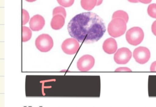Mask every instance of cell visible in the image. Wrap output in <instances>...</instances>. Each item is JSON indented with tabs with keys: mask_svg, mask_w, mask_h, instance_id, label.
<instances>
[{
	"mask_svg": "<svg viewBox=\"0 0 156 107\" xmlns=\"http://www.w3.org/2000/svg\"><path fill=\"white\" fill-rule=\"evenodd\" d=\"M67 29L72 38L85 43L98 41L106 31L103 20L92 12H83L75 16L68 23Z\"/></svg>",
	"mask_w": 156,
	"mask_h": 107,
	"instance_id": "obj_1",
	"label": "cell"
},
{
	"mask_svg": "<svg viewBox=\"0 0 156 107\" xmlns=\"http://www.w3.org/2000/svg\"><path fill=\"white\" fill-rule=\"evenodd\" d=\"M126 22L122 18L112 19L108 27V34L113 38H119L123 35L127 29Z\"/></svg>",
	"mask_w": 156,
	"mask_h": 107,
	"instance_id": "obj_2",
	"label": "cell"
},
{
	"mask_svg": "<svg viewBox=\"0 0 156 107\" xmlns=\"http://www.w3.org/2000/svg\"><path fill=\"white\" fill-rule=\"evenodd\" d=\"M126 39L129 44L137 46L140 44L144 38V33L141 28L135 27L129 29L126 32Z\"/></svg>",
	"mask_w": 156,
	"mask_h": 107,
	"instance_id": "obj_3",
	"label": "cell"
},
{
	"mask_svg": "<svg viewBox=\"0 0 156 107\" xmlns=\"http://www.w3.org/2000/svg\"><path fill=\"white\" fill-rule=\"evenodd\" d=\"M35 46L41 52L50 51L54 46L53 40L51 36L47 34L40 35L35 40Z\"/></svg>",
	"mask_w": 156,
	"mask_h": 107,
	"instance_id": "obj_4",
	"label": "cell"
},
{
	"mask_svg": "<svg viewBox=\"0 0 156 107\" xmlns=\"http://www.w3.org/2000/svg\"><path fill=\"white\" fill-rule=\"evenodd\" d=\"M79 42L77 40L74 38L66 39L62 43V50L66 54L73 55L79 50L80 48Z\"/></svg>",
	"mask_w": 156,
	"mask_h": 107,
	"instance_id": "obj_5",
	"label": "cell"
},
{
	"mask_svg": "<svg viewBox=\"0 0 156 107\" xmlns=\"http://www.w3.org/2000/svg\"><path fill=\"white\" fill-rule=\"evenodd\" d=\"M151 57L150 52L146 47H139L135 49L133 52V57L136 61L139 64L147 63Z\"/></svg>",
	"mask_w": 156,
	"mask_h": 107,
	"instance_id": "obj_6",
	"label": "cell"
},
{
	"mask_svg": "<svg viewBox=\"0 0 156 107\" xmlns=\"http://www.w3.org/2000/svg\"><path fill=\"white\" fill-rule=\"evenodd\" d=\"M95 64L94 58L90 55L82 56L77 62V68L81 72H87L90 70Z\"/></svg>",
	"mask_w": 156,
	"mask_h": 107,
	"instance_id": "obj_7",
	"label": "cell"
},
{
	"mask_svg": "<svg viewBox=\"0 0 156 107\" xmlns=\"http://www.w3.org/2000/svg\"><path fill=\"white\" fill-rule=\"evenodd\" d=\"M132 57L131 51L127 48H123L118 50L114 55V60L119 64H125L129 62Z\"/></svg>",
	"mask_w": 156,
	"mask_h": 107,
	"instance_id": "obj_8",
	"label": "cell"
},
{
	"mask_svg": "<svg viewBox=\"0 0 156 107\" xmlns=\"http://www.w3.org/2000/svg\"><path fill=\"white\" fill-rule=\"evenodd\" d=\"M44 25L45 20L41 15H34L30 20V28L33 31H39L41 30L43 28Z\"/></svg>",
	"mask_w": 156,
	"mask_h": 107,
	"instance_id": "obj_9",
	"label": "cell"
},
{
	"mask_svg": "<svg viewBox=\"0 0 156 107\" xmlns=\"http://www.w3.org/2000/svg\"><path fill=\"white\" fill-rule=\"evenodd\" d=\"M103 49L105 52L108 54L115 53L117 49V43L115 39L109 38L104 42Z\"/></svg>",
	"mask_w": 156,
	"mask_h": 107,
	"instance_id": "obj_10",
	"label": "cell"
},
{
	"mask_svg": "<svg viewBox=\"0 0 156 107\" xmlns=\"http://www.w3.org/2000/svg\"><path fill=\"white\" fill-rule=\"evenodd\" d=\"M65 18L62 15H55L53 16L51 22V26L53 29L58 30L61 29L65 24Z\"/></svg>",
	"mask_w": 156,
	"mask_h": 107,
	"instance_id": "obj_11",
	"label": "cell"
},
{
	"mask_svg": "<svg viewBox=\"0 0 156 107\" xmlns=\"http://www.w3.org/2000/svg\"><path fill=\"white\" fill-rule=\"evenodd\" d=\"M97 0H81V5L83 9L91 11L97 4Z\"/></svg>",
	"mask_w": 156,
	"mask_h": 107,
	"instance_id": "obj_12",
	"label": "cell"
},
{
	"mask_svg": "<svg viewBox=\"0 0 156 107\" xmlns=\"http://www.w3.org/2000/svg\"><path fill=\"white\" fill-rule=\"evenodd\" d=\"M31 30L28 27L23 26V42H26L29 41L31 38Z\"/></svg>",
	"mask_w": 156,
	"mask_h": 107,
	"instance_id": "obj_13",
	"label": "cell"
},
{
	"mask_svg": "<svg viewBox=\"0 0 156 107\" xmlns=\"http://www.w3.org/2000/svg\"><path fill=\"white\" fill-rule=\"evenodd\" d=\"M119 18L124 19L126 23L129 20V16L127 13L124 11L119 10L114 12L112 16V19Z\"/></svg>",
	"mask_w": 156,
	"mask_h": 107,
	"instance_id": "obj_14",
	"label": "cell"
},
{
	"mask_svg": "<svg viewBox=\"0 0 156 107\" xmlns=\"http://www.w3.org/2000/svg\"><path fill=\"white\" fill-rule=\"evenodd\" d=\"M147 13L150 17L153 18H156V4L153 3L148 6Z\"/></svg>",
	"mask_w": 156,
	"mask_h": 107,
	"instance_id": "obj_15",
	"label": "cell"
},
{
	"mask_svg": "<svg viewBox=\"0 0 156 107\" xmlns=\"http://www.w3.org/2000/svg\"><path fill=\"white\" fill-rule=\"evenodd\" d=\"M58 14L62 15L65 18H66V12L65 9L62 7H57L55 8L53 11V16L58 15Z\"/></svg>",
	"mask_w": 156,
	"mask_h": 107,
	"instance_id": "obj_16",
	"label": "cell"
},
{
	"mask_svg": "<svg viewBox=\"0 0 156 107\" xmlns=\"http://www.w3.org/2000/svg\"><path fill=\"white\" fill-rule=\"evenodd\" d=\"M75 0H57V2L61 6L65 8L71 7L73 4Z\"/></svg>",
	"mask_w": 156,
	"mask_h": 107,
	"instance_id": "obj_17",
	"label": "cell"
},
{
	"mask_svg": "<svg viewBox=\"0 0 156 107\" xmlns=\"http://www.w3.org/2000/svg\"><path fill=\"white\" fill-rule=\"evenodd\" d=\"M30 15L27 11L23 9V25H24L28 23L30 20Z\"/></svg>",
	"mask_w": 156,
	"mask_h": 107,
	"instance_id": "obj_18",
	"label": "cell"
},
{
	"mask_svg": "<svg viewBox=\"0 0 156 107\" xmlns=\"http://www.w3.org/2000/svg\"><path fill=\"white\" fill-rule=\"evenodd\" d=\"M115 72H131V70L128 68H119L117 69Z\"/></svg>",
	"mask_w": 156,
	"mask_h": 107,
	"instance_id": "obj_19",
	"label": "cell"
},
{
	"mask_svg": "<svg viewBox=\"0 0 156 107\" xmlns=\"http://www.w3.org/2000/svg\"><path fill=\"white\" fill-rule=\"evenodd\" d=\"M151 31L155 36H156V20L154 22L151 26Z\"/></svg>",
	"mask_w": 156,
	"mask_h": 107,
	"instance_id": "obj_20",
	"label": "cell"
},
{
	"mask_svg": "<svg viewBox=\"0 0 156 107\" xmlns=\"http://www.w3.org/2000/svg\"><path fill=\"white\" fill-rule=\"evenodd\" d=\"M150 71L151 72H156V61L154 62L151 64Z\"/></svg>",
	"mask_w": 156,
	"mask_h": 107,
	"instance_id": "obj_21",
	"label": "cell"
},
{
	"mask_svg": "<svg viewBox=\"0 0 156 107\" xmlns=\"http://www.w3.org/2000/svg\"><path fill=\"white\" fill-rule=\"evenodd\" d=\"M139 2H141L143 4H148L151 2L152 0H138Z\"/></svg>",
	"mask_w": 156,
	"mask_h": 107,
	"instance_id": "obj_22",
	"label": "cell"
},
{
	"mask_svg": "<svg viewBox=\"0 0 156 107\" xmlns=\"http://www.w3.org/2000/svg\"><path fill=\"white\" fill-rule=\"evenodd\" d=\"M97 6L101 5L103 1V0H97Z\"/></svg>",
	"mask_w": 156,
	"mask_h": 107,
	"instance_id": "obj_23",
	"label": "cell"
},
{
	"mask_svg": "<svg viewBox=\"0 0 156 107\" xmlns=\"http://www.w3.org/2000/svg\"><path fill=\"white\" fill-rule=\"evenodd\" d=\"M129 2H132V3H138L139 2L138 0H128Z\"/></svg>",
	"mask_w": 156,
	"mask_h": 107,
	"instance_id": "obj_24",
	"label": "cell"
},
{
	"mask_svg": "<svg viewBox=\"0 0 156 107\" xmlns=\"http://www.w3.org/2000/svg\"><path fill=\"white\" fill-rule=\"evenodd\" d=\"M26 1L28 2H34L36 1V0H25Z\"/></svg>",
	"mask_w": 156,
	"mask_h": 107,
	"instance_id": "obj_25",
	"label": "cell"
}]
</instances>
